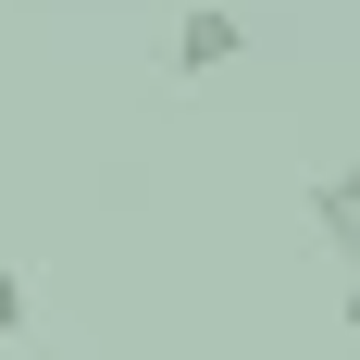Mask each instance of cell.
Returning a JSON list of instances; mask_svg holds the SVG:
<instances>
[{"instance_id":"cell-1","label":"cell","mask_w":360,"mask_h":360,"mask_svg":"<svg viewBox=\"0 0 360 360\" xmlns=\"http://www.w3.org/2000/svg\"><path fill=\"white\" fill-rule=\"evenodd\" d=\"M311 224H323V249L348 261V286H360V162H323L311 174Z\"/></svg>"},{"instance_id":"cell-2","label":"cell","mask_w":360,"mask_h":360,"mask_svg":"<svg viewBox=\"0 0 360 360\" xmlns=\"http://www.w3.org/2000/svg\"><path fill=\"white\" fill-rule=\"evenodd\" d=\"M236 50H249V25H236V13H212V0L174 25V75H224Z\"/></svg>"},{"instance_id":"cell-3","label":"cell","mask_w":360,"mask_h":360,"mask_svg":"<svg viewBox=\"0 0 360 360\" xmlns=\"http://www.w3.org/2000/svg\"><path fill=\"white\" fill-rule=\"evenodd\" d=\"M25 323H37V286L13 274V261H0V335H25Z\"/></svg>"},{"instance_id":"cell-4","label":"cell","mask_w":360,"mask_h":360,"mask_svg":"<svg viewBox=\"0 0 360 360\" xmlns=\"http://www.w3.org/2000/svg\"><path fill=\"white\" fill-rule=\"evenodd\" d=\"M335 311H348V335H360V286H348V298H335Z\"/></svg>"}]
</instances>
